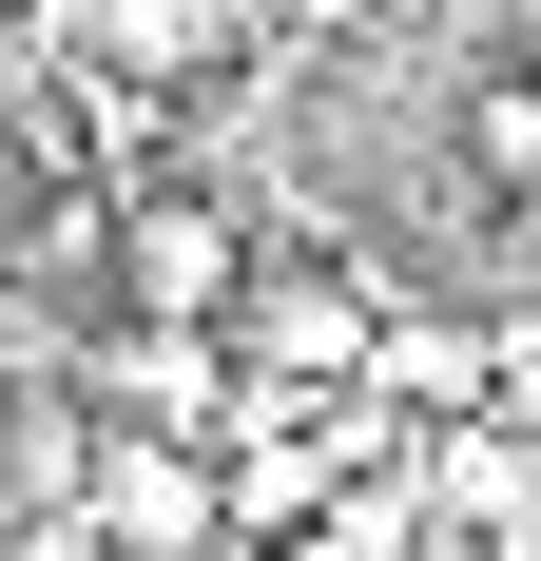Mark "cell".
I'll use <instances>...</instances> for the list:
<instances>
[{"mask_svg": "<svg viewBox=\"0 0 541 561\" xmlns=\"http://www.w3.org/2000/svg\"><path fill=\"white\" fill-rule=\"evenodd\" d=\"M78 504H97L116 561H232V523H214V446H174V426H116V446L78 465Z\"/></svg>", "mask_w": 541, "mask_h": 561, "instance_id": "obj_3", "label": "cell"}, {"mask_svg": "<svg viewBox=\"0 0 541 561\" xmlns=\"http://www.w3.org/2000/svg\"><path fill=\"white\" fill-rule=\"evenodd\" d=\"M97 388L136 407V426H174V446H232V426H252L232 330H136V310H116V330H97Z\"/></svg>", "mask_w": 541, "mask_h": 561, "instance_id": "obj_4", "label": "cell"}, {"mask_svg": "<svg viewBox=\"0 0 541 561\" xmlns=\"http://www.w3.org/2000/svg\"><path fill=\"white\" fill-rule=\"evenodd\" d=\"M97 272H116V310H136V330H232V290H252V214H232V194H194V174H136Z\"/></svg>", "mask_w": 541, "mask_h": 561, "instance_id": "obj_1", "label": "cell"}, {"mask_svg": "<svg viewBox=\"0 0 541 561\" xmlns=\"http://www.w3.org/2000/svg\"><path fill=\"white\" fill-rule=\"evenodd\" d=\"M78 465H97L78 407H0V504H78Z\"/></svg>", "mask_w": 541, "mask_h": 561, "instance_id": "obj_6", "label": "cell"}, {"mask_svg": "<svg viewBox=\"0 0 541 561\" xmlns=\"http://www.w3.org/2000/svg\"><path fill=\"white\" fill-rule=\"evenodd\" d=\"M0 194H20V116H0Z\"/></svg>", "mask_w": 541, "mask_h": 561, "instance_id": "obj_9", "label": "cell"}, {"mask_svg": "<svg viewBox=\"0 0 541 561\" xmlns=\"http://www.w3.org/2000/svg\"><path fill=\"white\" fill-rule=\"evenodd\" d=\"M464 174L484 194H541V78H484L464 98Z\"/></svg>", "mask_w": 541, "mask_h": 561, "instance_id": "obj_7", "label": "cell"}, {"mask_svg": "<svg viewBox=\"0 0 541 561\" xmlns=\"http://www.w3.org/2000/svg\"><path fill=\"white\" fill-rule=\"evenodd\" d=\"M97 58L156 98V78H214V58H232V20H214V0H97Z\"/></svg>", "mask_w": 541, "mask_h": 561, "instance_id": "obj_5", "label": "cell"}, {"mask_svg": "<svg viewBox=\"0 0 541 561\" xmlns=\"http://www.w3.org/2000/svg\"><path fill=\"white\" fill-rule=\"evenodd\" d=\"M0 561H116L97 504H0Z\"/></svg>", "mask_w": 541, "mask_h": 561, "instance_id": "obj_8", "label": "cell"}, {"mask_svg": "<svg viewBox=\"0 0 541 561\" xmlns=\"http://www.w3.org/2000/svg\"><path fill=\"white\" fill-rule=\"evenodd\" d=\"M368 330H387L368 272H270L252 252V290H232V368L252 388H368Z\"/></svg>", "mask_w": 541, "mask_h": 561, "instance_id": "obj_2", "label": "cell"}, {"mask_svg": "<svg viewBox=\"0 0 541 561\" xmlns=\"http://www.w3.org/2000/svg\"><path fill=\"white\" fill-rule=\"evenodd\" d=\"M522 78H541V58H522Z\"/></svg>", "mask_w": 541, "mask_h": 561, "instance_id": "obj_10", "label": "cell"}]
</instances>
